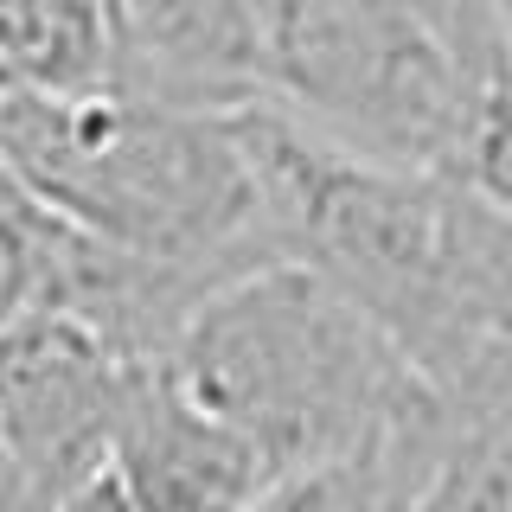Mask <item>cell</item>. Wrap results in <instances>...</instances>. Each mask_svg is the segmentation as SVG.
<instances>
[{
  "instance_id": "6da1fadb",
  "label": "cell",
  "mask_w": 512,
  "mask_h": 512,
  "mask_svg": "<svg viewBox=\"0 0 512 512\" xmlns=\"http://www.w3.org/2000/svg\"><path fill=\"white\" fill-rule=\"evenodd\" d=\"M231 116L128 90L0 96V167L64 231L231 288L263 263H288Z\"/></svg>"
},
{
  "instance_id": "7a4b0ae2",
  "label": "cell",
  "mask_w": 512,
  "mask_h": 512,
  "mask_svg": "<svg viewBox=\"0 0 512 512\" xmlns=\"http://www.w3.org/2000/svg\"><path fill=\"white\" fill-rule=\"evenodd\" d=\"M263 103L333 148L404 173H461L480 77L416 0H256Z\"/></svg>"
},
{
  "instance_id": "3957f363",
  "label": "cell",
  "mask_w": 512,
  "mask_h": 512,
  "mask_svg": "<svg viewBox=\"0 0 512 512\" xmlns=\"http://www.w3.org/2000/svg\"><path fill=\"white\" fill-rule=\"evenodd\" d=\"M135 365L64 308H32L0 333V455L52 512L109 474Z\"/></svg>"
},
{
  "instance_id": "277c9868",
  "label": "cell",
  "mask_w": 512,
  "mask_h": 512,
  "mask_svg": "<svg viewBox=\"0 0 512 512\" xmlns=\"http://www.w3.org/2000/svg\"><path fill=\"white\" fill-rule=\"evenodd\" d=\"M109 474L135 512H263L282 487L269 455L212 416L167 365H135Z\"/></svg>"
},
{
  "instance_id": "5b68a950",
  "label": "cell",
  "mask_w": 512,
  "mask_h": 512,
  "mask_svg": "<svg viewBox=\"0 0 512 512\" xmlns=\"http://www.w3.org/2000/svg\"><path fill=\"white\" fill-rule=\"evenodd\" d=\"M116 7V90L173 109L263 103L256 0H109Z\"/></svg>"
},
{
  "instance_id": "8992f818",
  "label": "cell",
  "mask_w": 512,
  "mask_h": 512,
  "mask_svg": "<svg viewBox=\"0 0 512 512\" xmlns=\"http://www.w3.org/2000/svg\"><path fill=\"white\" fill-rule=\"evenodd\" d=\"M116 90L109 0H0V96Z\"/></svg>"
},
{
  "instance_id": "52a82bcc",
  "label": "cell",
  "mask_w": 512,
  "mask_h": 512,
  "mask_svg": "<svg viewBox=\"0 0 512 512\" xmlns=\"http://www.w3.org/2000/svg\"><path fill=\"white\" fill-rule=\"evenodd\" d=\"M45 263H52V218L26 192H0V333L45 301Z\"/></svg>"
},
{
  "instance_id": "ba28073f",
  "label": "cell",
  "mask_w": 512,
  "mask_h": 512,
  "mask_svg": "<svg viewBox=\"0 0 512 512\" xmlns=\"http://www.w3.org/2000/svg\"><path fill=\"white\" fill-rule=\"evenodd\" d=\"M461 180L512 218V77H500L480 96L474 128H468V154H461Z\"/></svg>"
},
{
  "instance_id": "9c48e42d",
  "label": "cell",
  "mask_w": 512,
  "mask_h": 512,
  "mask_svg": "<svg viewBox=\"0 0 512 512\" xmlns=\"http://www.w3.org/2000/svg\"><path fill=\"white\" fill-rule=\"evenodd\" d=\"M416 7L442 20V32L461 45L468 71L480 77V90H493L500 77H512V45H506V32H500L493 0H416Z\"/></svg>"
},
{
  "instance_id": "30bf717a",
  "label": "cell",
  "mask_w": 512,
  "mask_h": 512,
  "mask_svg": "<svg viewBox=\"0 0 512 512\" xmlns=\"http://www.w3.org/2000/svg\"><path fill=\"white\" fill-rule=\"evenodd\" d=\"M52 512H135V500L122 493V480H116V474H96L90 487H77L71 500H58Z\"/></svg>"
},
{
  "instance_id": "8fae6325",
  "label": "cell",
  "mask_w": 512,
  "mask_h": 512,
  "mask_svg": "<svg viewBox=\"0 0 512 512\" xmlns=\"http://www.w3.org/2000/svg\"><path fill=\"white\" fill-rule=\"evenodd\" d=\"M263 512H346L340 506V493L327 487V480H301V487H288V493H276Z\"/></svg>"
},
{
  "instance_id": "7c38bea8",
  "label": "cell",
  "mask_w": 512,
  "mask_h": 512,
  "mask_svg": "<svg viewBox=\"0 0 512 512\" xmlns=\"http://www.w3.org/2000/svg\"><path fill=\"white\" fill-rule=\"evenodd\" d=\"M493 13H500V32H506V45H512V0H493Z\"/></svg>"
},
{
  "instance_id": "4fadbf2b",
  "label": "cell",
  "mask_w": 512,
  "mask_h": 512,
  "mask_svg": "<svg viewBox=\"0 0 512 512\" xmlns=\"http://www.w3.org/2000/svg\"><path fill=\"white\" fill-rule=\"evenodd\" d=\"M0 192H20V186H13V180H7V167H0Z\"/></svg>"
}]
</instances>
